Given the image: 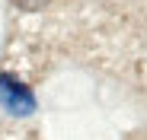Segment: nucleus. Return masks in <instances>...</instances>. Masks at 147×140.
Listing matches in <instances>:
<instances>
[{"label": "nucleus", "mask_w": 147, "mask_h": 140, "mask_svg": "<svg viewBox=\"0 0 147 140\" xmlns=\"http://www.w3.org/2000/svg\"><path fill=\"white\" fill-rule=\"evenodd\" d=\"M16 3H19L22 10H42V7H45V0H16Z\"/></svg>", "instance_id": "f03ea898"}, {"label": "nucleus", "mask_w": 147, "mask_h": 140, "mask_svg": "<svg viewBox=\"0 0 147 140\" xmlns=\"http://www.w3.org/2000/svg\"><path fill=\"white\" fill-rule=\"evenodd\" d=\"M0 105L10 115H32L35 111V96L26 83H19L10 73H0Z\"/></svg>", "instance_id": "f257e3e1"}]
</instances>
